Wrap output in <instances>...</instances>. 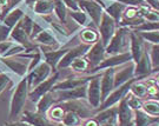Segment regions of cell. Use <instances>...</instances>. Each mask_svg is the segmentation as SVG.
Masks as SVG:
<instances>
[{"label": "cell", "instance_id": "obj_39", "mask_svg": "<svg viewBox=\"0 0 159 126\" xmlns=\"http://www.w3.org/2000/svg\"><path fill=\"white\" fill-rule=\"evenodd\" d=\"M142 37V39L145 43H148L151 45L159 44V31H152V32H137Z\"/></svg>", "mask_w": 159, "mask_h": 126}, {"label": "cell", "instance_id": "obj_9", "mask_svg": "<svg viewBox=\"0 0 159 126\" xmlns=\"http://www.w3.org/2000/svg\"><path fill=\"white\" fill-rule=\"evenodd\" d=\"M90 45H85V44H78V45L73 46L71 48H68L67 52L65 53V56L61 58V60L58 64V70H63V69H68L70 65L73 63L75 59H78L80 57H84L87 51L90 50Z\"/></svg>", "mask_w": 159, "mask_h": 126}, {"label": "cell", "instance_id": "obj_27", "mask_svg": "<svg viewBox=\"0 0 159 126\" xmlns=\"http://www.w3.org/2000/svg\"><path fill=\"white\" fill-rule=\"evenodd\" d=\"M53 10H54V6L52 0H38L34 4L31 12L38 17H46V16H52Z\"/></svg>", "mask_w": 159, "mask_h": 126}, {"label": "cell", "instance_id": "obj_24", "mask_svg": "<svg viewBox=\"0 0 159 126\" xmlns=\"http://www.w3.org/2000/svg\"><path fill=\"white\" fill-rule=\"evenodd\" d=\"M118 106H112V107H108V109L99 110V112L94 115L98 123L102 125V124H116L118 125Z\"/></svg>", "mask_w": 159, "mask_h": 126}, {"label": "cell", "instance_id": "obj_22", "mask_svg": "<svg viewBox=\"0 0 159 126\" xmlns=\"http://www.w3.org/2000/svg\"><path fill=\"white\" fill-rule=\"evenodd\" d=\"M27 11L29 10L26 8V6L24 5V4H21V5H19L18 7H16L12 11L8 12L5 17L2 18L1 23L4 24L5 26H7L10 29H13V27L23 19L24 16L27 13Z\"/></svg>", "mask_w": 159, "mask_h": 126}, {"label": "cell", "instance_id": "obj_1", "mask_svg": "<svg viewBox=\"0 0 159 126\" xmlns=\"http://www.w3.org/2000/svg\"><path fill=\"white\" fill-rule=\"evenodd\" d=\"M29 84H27V79L26 77L20 79L13 93H12L11 101H10V109H8V119L13 120L14 118L20 117L21 113L24 112L26 101L29 99Z\"/></svg>", "mask_w": 159, "mask_h": 126}, {"label": "cell", "instance_id": "obj_21", "mask_svg": "<svg viewBox=\"0 0 159 126\" xmlns=\"http://www.w3.org/2000/svg\"><path fill=\"white\" fill-rule=\"evenodd\" d=\"M125 98L117 105V106H118V115H117V118H118V126H133L134 111H132V110L129 107Z\"/></svg>", "mask_w": 159, "mask_h": 126}, {"label": "cell", "instance_id": "obj_50", "mask_svg": "<svg viewBox=\"0 0 159 126\" xmlns=\"http://www.w3.org/2000/svg\"><path fill=\"white\" fill-rule=\"evenodd\" d=\"M153 80H154V83L157 84V85L159 86V71L156 73V75H154V78H153Z\"/></svg>", "mask_w": 159, "mask_h": 126}, {"label": "cell", "instance_id": "obj_18", "mask_svg": "<svg viewBox=\"0 0 159 126\" xmlns=\"http://www.w3.org/2000/svg\"><path fill=\"white\" fill-rule=\"evenodd\" d=\"M10 40L14 41V43H17L19 45L24 46V47L26 48V51L32 50V48H34V47L37 46L33 41L31 40V38H30L29 35L26 34V32L23 29L21 25H20V21H19L11 31Z\"/></svg>", "mask_w": 159, "mask_h": 126}, {"label": "cell", "instance_id": "obj_46", "mask_svg": "<svg viewBox=\"0 0 159 126\" xmlns=\"http://www.w3.org/2000/svg\"><path fill=\"white\" fill-rule=\"evenodd\" d=\"M2 126H31V125L23 120H12V121H8V123H5Z\"/></svg>", "mask_w": 159, "mask_h": 126}, {"label": "cell", "instance_id": "obj_17", "mask_svg": "<svg viewBox=\"0 0 159 126\" xmlns=\"http://www.w3.org/2000/svg\"><path fill=\"white\" fill-rule=\"evenodd\" d=\"M63 106L65 111H72L74 113L79 115L81 119H87L94 117L92 113V107L90 105H86L84 100H71V101H65V103H59Z\"/></svg>", "mask_w": 159, "mask_h": 126}, {"label": "cell", "instance_id": "obj_53", "mask_svg": "<svg viewBox=\"0 0 159 126\" xmlns=\"http://www.w3.org/2000/svg\"><path fill=\"white\" fill-rule=\"evenodd\" d=\"M54 126H65V125H63L61 123H59V124H57V125H54Z\"/></svg>", "mask_w": 159, "mask_h": 126}, {"label": "cell", "instance_id": "obj_23", "mask_svg": "<svg viewBox=\"0 0 159 126\" xmlns=\"http://www.w3.org/2000/svg\"><path fill=\"white\" fill-rule=\"evenodd\" d=\"M43 54H44V60L52 67L54 72L58 71V64L61 60V58L65 56V53L67 52L68 48H59V50H46L44 47H40Z\"/></svg>", "mask_w": 159, "mask_h": 126}, {"label": "cell", "instance_id": "obj_16", "mask_svg": "<svg viewBox=\"0 0 159 126\" xmlns=\"http://www.w3.org/2000/svg\"><path fill=\"white\" fill-rule=\"evenodd\" d=\"M148 51L145 41L142 39V37L137 33L136 31H131L130 34V53L132 57V61L137 64L142 57L144 56V53Z\"/></svg>", "mask_w": 159, "mask_h": 126}, {"label": "cell", "instance_id": "obj_43", "mask_svg": "<svg viewBox=\"0 0 159 126\" xmlns=\"http://www.w3.org/2000/svg\"><path fill=\"white\" fill-rule=\"evenodd\" d=\"M143 18L145 19V21H150V23L159 21V11L150 8L146 13H144V14H143Z\"/></svg>", "mask_w": 159, "mask_h": 126}, {"label": "cell", "instance_id": "obj_26", "mask_svg": "<svg viewBox=\"0 0 159 126\" xmlns=\"http://www.w3.org/2000/svg\"><path fill=\"white\" fill-rule=\"evenodd\" d=\"M57 101L54 99L53 92H47L46 94H44L40 98L39 100L35 103V112H38L40 115H47L48 110L51 109L53 105H56Z\"/></svg>", "mask_w": 159, "mask_h": 126}, {"label": "cell", "instance_id": "obj_51", "mask_svg": "<svg viewBox=\"0 0 159 126\" xmlns=\"http://www.w3.org/2000/svg\"><path fill=\"white\" fill-rule=\"evenodd\" d=\"M100 126H118V125H116V124H102Z\"/></svg>", "mask_w": 159, "mask_h": 126}, {"label": "cell", "instance_id": "obj_8", "mask_svg": "<svg viewBox=\"0 0 159 126\" xmlns=\"http://www.w3.org/2000/svg\"><path fill=\"white\" fill-rule=\"evenodd\" d=\"M136 78V64L132 60L114 69V88Z\"/></svg>", "mask_w": 159, "mask_h": 126}, {"label": "cell", "instance_id": "obj_55", "mask_svg": "<svg viewBox=\"0 0 159 126\" xmlns=\"http://www.w3.org/2000/svg\"><path fill=\"white\" fill-rule=\"evenodd\" d=\"M157 126H159V123H158V124H157Z\"/></svg>", "mask_w": 159, "mask_h": 126}, {"label": "cell", "instance_id": "obj_41", "mask_svg": "<svg viewBox=\"0 0 159 126\" xmlns=\"http://www.w3.org/2000/svg\"><path fill=\"white\" fill-rule=\"evenodd\" d=\"M13 86V80L8 72H1L0 73V94L5 91L6 88Z\"/></svg>", "mask_w": 159, "mask_h": 126}, {"label": "cell", "instance_id": "obj_29", "mask_svg": "<svg viewBox=\"0 0 159 126\" xmlns=\"http://www.w3.org/2000/svg\"><path fill=\"white\" fill-rule=\"evenodd\" d=\"M159 123V118H154L145 113L143 110L134 111L133 126H153Z\"/></svg>", "mask_w": 159, "mask_h": 126}, {"label": "cell", "instance_id": "obj_40", "mask_svg": "<svg viewBox=\"0 0 159 126\" xmlns=\"http://www.w3.org/2000/svg\"><path fill=\"white\" fill-rule=\"evenodd\" d=\"M126 103L129 105V107H130L132 111H138V110H142L143 109V99H139V98H137L136 96H133L132 93H129L125 98Z\"/></svg>", "mask_w": 159, "mask_h": 126}, {"label": "cell", "instance_id": "obj_13", "mask_svg": "<svg viewBox=\"0 0 159 126\" xmlns=\"http://www.w3.org/2000/svg\"><path fill=\"white\" fill-rule=\"evenodd\" d=\"M132 60L130 52H126V53H120V54H114V56H107L102 60V63L97 67L96 70L92 71V74L94 72H102L106 69H116V67H119L124 64L129 63Z\"/></svg>", "mask_w": 159, "mask_h": 126}, {"label": "cell", "instance_id": "obj_36", "mask_svg": "<svg viewBox=\"0 0 159 126\" xmlns=\"http://www.w3.org/2000/svg\"><path fill=\"white\" fill-rule=\"evenodd\" d=\"M81 118L72 111H66L65 117L61 120V124L65 126H81Z\"/></svg>", "mask_w": 159, "mask_h": 126}, {"label": "cell", "instance_id": "obj_42", "mask_svg": "<svg viewBox=\"0 0 159 126\" xmlns=\"http://www.w3.org/2000/svg\"><path fill=\"white\" fill-rule=\"evenodd\" d=\"M136 32H152V31H159V21H154V23H150V21H145L140 26H138L136 29H133Z\"/></svg>", "mask_w": 159, "mask_h": 126}, {"label": "cell", "instance_id": "obj_33", "mask_svg": "<svg viewBox=\"0 0 159 126\" xmlns=\"http://www.w3.org/2000/svg\"><path fill=\"white\" fill-rule=\"evenodd\" d=\"M143 111L151 117L159 118V100L157 99H148L143 101Z\"/></svg>", "mask_w": 159, "mask_h": 126}, {"label": "cell", "instance_id": "obj_4", "mask_svg": "<svg viewBox=\"0 0 159 126\" xmlns=\"http://www.w3.org/2000/svg\"><path fill=\"white\" fill-rule=\"evenodd\" d=\"M53 73H54V71L52 70L51 66L46 63L45 60L41 61L37 67H34V69L32 70L31 72H29L27 75H26L30 91H31L32 88H34L35 86H38L39 84L47 80Z\"/></svg>", "mask_w": 159, "mask_h": 126}, {"label": "cell", "instance_id": "obj_34", "mask_svg": "<svg viewBox=\"0 0 159 126\" xmlns=\"http://www.w3.org/2000/svg\"><path fill=\"white\" fill-rule=\"evenodd\" d=\"M65 113H66V111H65L63 106L60 104H56V105H53L51 109L48 110L46 117L51 121H56V123L59 124V123H61L63 118L65 117Z\"/></svg>", "mask_w": 159, "mask_h": 126}, {"label": "cell", "instance_id": "obj_47", "mask_svg": "<svg viewBox=\"0 0 159 126\" xmlns=\"http://www.w3.org/2000/svg\"><path fill=\"white\" fill-rule=\"evenodd\" d=\"M146 2V5L152 8V10H157L159 11V0H144Z\"/></svg>", "mask_w": 159, "mask_h": 126}, {"label": "cell", "instance_id": "obj_6", "mask_svg": "<svg viewBox=\"0 0 159 126\" xmlns=\"http://www.w3.org/2000/svg\"><path fill=\"white\" fill-rule=\"evenodd\" d=\"M118 24L116 23V20L112 19L108 14H106L104 12L102 17V20H100V24L98 26V33H99V37H100V40L102 43L105 45V47L108 45L110 40L112 39V37L114 35L116 31L118 29L117 26Z\"/></svg>", "mask_w": 159, "mask_h": 126}, {"label": "cell", "instance_id": "obj_28", "mask_svg": "<svg viewBox=\"0 0 159 126\" xmlns=\"http://www.w3.org/2000/svg\"><path fill=\"white\" fill-rule=\"evenodd\" d=\"M78 35H79L81 44H85V45H90V46L96 44L97 41H99V39H100L98 31L92 29V27L80 29L78 31Z\"/></svg>", "mask_w": 159, "mask_h": 126}, {"label": "cell", "instance_id": "obj_14", "mask_svg": "<svg viewBox=\"0 0 159 126\" xmlns=\"http://www.w3.org/2000/svg\"><path fill=\"white\" fill-rule=\"evenodd\" d=\"M0 64L5 69L10 70L13 74L17 75L18 78H20V79H23L27 75L29 64H25L24 61H21L20 58H0Z\"/></svg>", "mask_w": 159, "mask_h": 126}, {"label": "cell", "instance_id": "obj_44", "mask_svg": "<svg viewBox=\"0 0 159 126\" xmlns=\"http://www.w3.org/2000/svg\"><path fill=\"white\" fill-rule=\"evenodd\" d=\"M118 1L121 2V4H124L127 7H137V8L146 5V2L144 0H118Z\"/></svg>", "mask_w": 159, "mask_h": 126}, {"label": "cell", "instance_id": "obj_32", "mask_svg": "<svg viewBox=\"0 0 159 126\" xmlns=\"http://www.w3.org/2000/svg\"><path fill=\"white\" fill-rule=\"evenodd\" d=\"M52 1H53V6H54L53 12L56 14L57 20L64 25H66V18L68 16L67 7L65 6L63 0H52Z\"/></svg>", "mask_w": 159, "mask_h": 126}, {"label": "cell", "instance_id": "obj_2", "mask_svg": "<svg viewBox=\"0 0 159 126\" xmlns=\"http://www.w3.org/2000/svg\"><path fill=\"white\" fill-rule=\"evenodd\" d=\"M131 29L127 27H118L112 39L110 40L108 45L105 47L106 57L107 56H114L120 53L130 52V34Z\"/></svg>", "mask_w": 159, "mask_h": 126}, {"label": "cell", "instance_id": "obj_12", "mask_svg": "<svg viewBox=\"0 0 159 126\" xmlns=\"http://www.w3.org/2000/svg\"><path fill=\"white\" fill-rule=\"evenodd\" d=\"M78 4L80 10L85 12L91 18L92 23L98 27L104 14V8L99 4H97L94 0H78Z\"/></svg>", "mask_w": 159, "mask_h": 126}, {"label": "cell", "instance_id": "obj_45", "mask_svg": "<svg viewBox=\"0 0 159 126\" xmlns=\"http://www.w3.org/2000/svg\"><path fill=\"white\" fill-rule=\"evenodd\" d=\"M65 6L67 7V10L70 11H78L79 8V4H78V0H63Z\"/></svg>", "mask_w": 159, "mask_h": 126}, {"label": "cell", "instance_id": "obj_49", "mask_svg": "<svg viewBox=\"0 0 159 126\" xmlns=\"http://www.w3.org/2000/svg\"><path fill=\"white\" fill-rule=\"evenodd\" d=\"M37 1H38V0H24L23 4L26 6V8H27L29 11H32V8H33L34 4H35Z\"/></svg>", "mask_w": 159, "mask_h": 126}, {"label": "cell", "instance_id": "obj_20", "mask_svg": "<svg viewBox=\"0 0 159 126\" xmlns=\"http://www.w3.org/2000/svg\"><path fill=\"white\" fill-rule=\"evenodd\" d=\"M102 88V103L108 97V94L114 90V69H106L102 71L100 78Z\"/></svg>", "mask_w": 159, "mask_h": 126}, {"label": "cell", "instance_id": "obj_19", "mask_svg": "<svg viewBox=\"0 0 159 126\" xmlns=\"http://www.w3.org/2000/svg\"><path fill=\"white\" fill-rule=\"evenodd\" d=\"M20 120L25 121L31 126H54L45 115H40L35 111H25L20 115Z\"/></svg>", "mask_w": 159, "mask_h": 126}, {"label": "cell", "instance_id": "obj_15", "mask_svg": "<svg viewBox=\"0 0 159 126\" xmlns=\"http://www.w3.org/2000/svg\"><path fill=\"white\" fill-rule=\"evenodd\" d=\"M92 78V74L89 75H73V77H68L64 80H59L53 86L52 91H65V90H72L77 88L80 86L86 85L90 79Z\"/></svg>", "mask_w": 159, "mask_h": 126}, {"label": "cell", "instance_id": "obj_3", "mask_svg": "<svg viewBox=\"0 0 159 126\" xmlns=\"http://www.w3.org/2000/svg\"><path fill=\"white\" fill-rule=\"evenodd\" d=\"M100 78L102 72L92 74V78L87 83V94L86 100L93 110H98L102 105V88H100Z\"/></svg>", "mask_w": 159, "mask_h": 126}, {"label": "cell", "instance_id": "obj_11", "mask_svg": "<svg viewBox=\"0 0 159 126\" xmlns=\"http://www.w3.org/2000/svg\"><path fill=\"white\" fill-rule=\"evenodd\" d=\"M87 85V84H86ZM86 85L72 88V90H65V91H52L57 103H65L71 100H84L87 94V87Z\"/></svg>", "mask_w": 159, "mask_h": 126}, {"label": "cell", "instance_id": "obj_30", "mask_svg": "<svg viewBox=\"0 0 159 126\" xmlns=\"http://www.w3.org/2000/svg\"><path fill=\"white\" fill-rule=\"evenodd\" d=\"M143 79H145V78H139V77H137L136 80L132 83L131 90H130L131 93H132L133 96H136L137 98H139V99L148 98V85L144 83Z\"/></svg>", "mask_w": 159, "mask_h": 126}, {"label": "cell", "instance_id": "obj_37", "mask_svg": "<svg viewBox=\"0 0 159 126\" xmlns=\"http://www.w3.org/2000/svg\"><path fill=\"white\" fill-rule=\"evenodd\" d=\"M148 54H150V59H151V64H152L153 72H158L159 71V44L151 45V48H150V51H148Z\"/></svg>", "mask_w": 159, "mask_h": 126}, {"label": "cell", "instance_id": "obj_48", "mask_svg": "<svg viewBox=\"0 0 159 126\" xmlns=\"http://www.w3.org/2000/svg\"><path fill=\"white\" fill-rule=\"evenodd\" d=\"M83 126H100V124L98 123L96 118H87L85 119V121L83 123Z\"/></svg>", "mask_w": 159, "mask_h": 126}, {"label": "cell", "instance_id": "obj_38", "mask_svg": "<svg viewBox=\"0 0 159 126\" xmlns=\"http://www.w3.org/2000/svg\"><path fill=\"white\" fill-rule=\"evenodd\" d=\"M20 25L23 29L26 32V34L31 38V34H32V29H33V25H34V18L33 16H31L29 13H26L24 18L20 20Z\"/></svg>", "mask_w": 159, "mask_h": 126}, {"label": "cell", "instance_id": "obj_35", "mask_svg": "<svg viewBox=\"0 0 159 126\" xmlns=\"http://www.w3.org/2000/svg\"><path fill=\"white\" fill-rule=\"evenodd\" d=\"M70 69L73 71L74 73H85L86 71L90 70V65L89 61L86 60L85 57H80L78 59H75L73 63L70 65Z\"/></svg>", "mask_w": 159, "mask_h": 126}, {"label": "cell", "instance_id": "obj_5", "mask_svg": "<svg viewBox=\"0 0 159 126\" xmlns=\"http://www.w3.org/2000/svg\"><path fill=\"white\" fill-rule=\"evenodd\" d=\"M136 79H137V77L134 78V79H132V80L125 83L124 85L119 86V87H116L113 91L108 94V97L102 101V105H100V107H99L98 110L108 109V107H112V106L118 105V104H119L120 101H121V100L130 93L131 85H132V83L136 80Z\"/></svg>", "mask_w": 159, "mask_h": 126}, {"label": "cell", "instance_id": "obj_25", "mask_svg": "<svg viewBox=\"0 0 159 126\" xmlns=\"http://www.w3.org/2000/svg\"><path fill=\"white\" fill-rule=\"evenodd\" d=\"M152 72H153V69H152L150 54H148V51H146L142 57V59L136 64V77L148 78V75L151 74Z\"/></svg>", "mask_w": 159, "mask_h": 126}, {"label": "cell", "instance_id": "obj_54", "mask_svg": "<svg viewBox=\"0 0 159 126\" xmlns=\"http://www.w3.org/2000/svg\"><path fill=\"white\" fill-rule=\"evenodd\" d=\"M0 21H1V10H0Z\"/></svg>", "mask_w": 159, "mask_h": 126}, {"label": "cell", "instance_id": "obj_52", "mask_svg": "<svg viewBox=\"0 0 159 126\" xmlns=\"http://www.w3.org/2000/svg\"><path fill=\"white\" fill-rule=\"evenodd\" d=\"M1 72H6V70L4 66H0V73H1Z\"/></svg>", "mask_w": 159, "mask_h": 126}, {"label": "cell", "instance_id": "obj_7", "mask_svg": "<svg viewBox=\"0 0 159 126\" xmlns=\"http://www.w3.org/2000/svg\"><path fill=\"white\" fill-rule=\"evenodd\" d=\"M59 78H60L59 71L54 72V73H53V74L47 79V80H45L44 83H41V84H39L38 86H35L34 88H32V90L29 92V99L32 101V103L35 104L38 100H39L40 98L44 96V94H46L47 92L52 91L53 86L56 85L58 81L60 80Z\"/></svg>", "mask_w": 159, "mask_h": 126}, {"label": "cell", "instance_id": "obj_31", "mask_svg": "<svg viewBox=\"0 0 159 126\" xmlns=\"http://www.w3.org/2000/svg\"><path fill=\"white\" fill-rule=\"evenodd\" d=\"M70 17L72 18L75 23L79 25L81 29H86V27H91L92 23L91 18L86 14L83 10H78V11H71L70 12Z\"/></svg>", "mask_w": 159, "mask_h": 126}, {"label": "cell", "instance_id": "obj_10", "mask_svg": "<svg viewBox=\"0 0 159 126\" xmlns=\"http://www.w3.org/2000/svg\"><path fill=\"white\" fill-rule=\"evenodd\" d=\"M84 57L86 58V60L89 61L90 65V70H96L100 64L102 63V60L106 58V51H105V45L102 43V40L99 39V41H97L96 44L90 47V50L87 51Z\"/></svg>", "mask_w": 159, "mask_h": 126}]
</instances>
